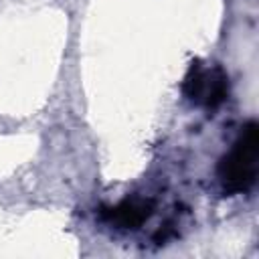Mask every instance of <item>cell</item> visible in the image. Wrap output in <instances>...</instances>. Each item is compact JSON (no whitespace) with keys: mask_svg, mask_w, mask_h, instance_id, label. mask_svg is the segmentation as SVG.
<instances>
[{"mask_svg":"<svg viewBox=\"0 0 259 259\" xmlns=\"http://www.w3.org/2000/svg\"><path fill=\"white\" fill-rule=\"evenodd\" d=\"M259 158V132L257 123L249 121L235 142L231 152L219 164V176L223 186L231 192H245L255 184Z\"/></svg>","mask_w":259,"mask_h":259,"instance_id":"cell-1","label":"cell"},{"mask_svg":"<svg viewBox=\"0 0 259 259\" xmlns=\"http://www.w3.org/2000/svg\"><path fill=\"white\" fill-rule=\"evenodd\" d=\"M194 75L186 79V93L194 101H202L206 105H219L227 95V79L219 71L210 73L204 69H192Z\"/></svg>","mask_w":259,"mask_h":259,"instance_id":"cell-2","label":"cell"},{"mask_svg":"<svg viewBox=\"0 0 259 259\" xmlns=\"http://www.w3.org/2000/svg\"><path fill=\"white\" fill-rule=\"evenodd\" d=\"M113 217L121 227H138L150 217V206L142 200H125L113 208Z\"/></svg>","mask_w":259,"mask_h":259,"instance_id":"cell-3","label":"cell"}]
</instances>
